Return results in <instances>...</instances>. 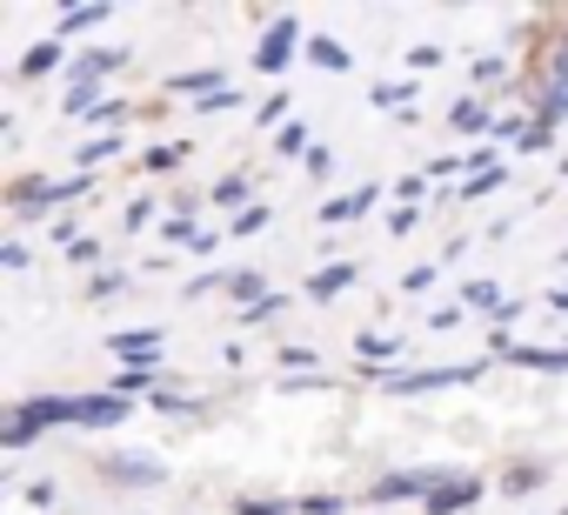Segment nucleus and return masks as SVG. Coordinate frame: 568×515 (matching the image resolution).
Here are the masks:
<instances>
[{"instance_id": "obj_2", "label": "nucleus", "mask_w": 568, "mask_h": 515, "mask_svg": "<svg viewBox=\"0 0 568 515\" xmlns=\"http://www.w3.org/2000/svg\"><path fill=\"white\" fill-rule=\"evenodd\" d=\"M121 415H128L121 395H88V402H81V422H94V428H101V422H121Z\"/></svg>"}, {"instance_id": "obj_5", "label": "nucleus", "mask_w": 568, "mask_h": 515, "mask_svg": "<svg viewBox=\"0 0 568 515\" xmlns=\"http://www.w3.org/2000/svg\"><path fill=\"white\" fill-rule=\"evenodd\" d=\"M368 201H375V194H348V201H335V208H322V214H328V221H348V214H362Z\"/></svg>"}, {"instance_id": "obj_1", "label": "nucleus", "mask_w": 568, "mask_h": 515, "mask_svg": "<svg viewBox=\"0 0 568 515\" xmlns=\"http://www.w3.org/2000/svg\"><path fill=\"white\" fill-rule=\"evenodd\" d=\"M288 41H295V21H281V28L261 41V54H254V61H261V68H281V61H288Z\"/></svg>"}, {"instance_id": "obj_8", "label": "nucleus", "mask_w": 568, "mask_h": 515, "mask_svg": "<svg viewBox=\"0 0 568 515\" xmlns=\"http://www.w3.org/2000/svg\"><path fill=\"white\" fill-rule=\"evenodd\" d=\"M54 61H61V48L48 41V48H34V54H28V74H41V68H54Z\"/></svg>"}, {"instance_id": "obj_9", "label": "nucleus", "mask_w": 568, "mask_h": 515, "mask_svg": "<svg viewBox=\"0 0 568 515\" xmlns=\"http://www.w3.org/2000/svg\"><path fill=\"white\" fill-rule=\"evenodd\" d=\"M154 342H161V335H114L121 355H141V349H154Z\"/></svg>"}, {"instance_id": "obj_4", "label": "nucleus", "mask_w": 568, "mask_h": 515, "mask_svg": "<svg viewBox=\"0 0 568 515\" xmlns=\"http://www.w3.org/2000/svg\"><path fill=\"white\" fill-rule=\"evenodd\" d=\"M468 495H481V482H442V488L428 495V508H435V515H448V508H462Z\"/></svg>"}, {"instance_id": "obj_7", "label": "nucleus", "mask_w": 568, "mask_h": 515, "mask_svg": "<svg viewBox=\"0 0 568 515\" xmlns=\"http://www.w3.org/2000/svg\"><path fill=\"white\" fill-rule=\"evenodd\" d=\"M348 275H355V269H328V275H315V295H335V289H348Z\"/></svg>"}, {"instance_id": "obj_6", "label": "nucleus", "mask_w": 568, "mask_h": 515, "mask_svg": "<svg viewBox=\"0 0 568 515\" xmlns=\"http://www.w3.org/2000/svg\"><path fill=\"white\" fill-rule=\"evenodd\" d=\"M308 54H315V61H322V68H348V54H342V48H335V41H315V48H308Z\"/></svg>"}, {"instance_id": "obj_3", "label": "nucleus", "mask_w": 568, "mask_h": 515, "mask_svg": "<svg viewBox=\"0 0 568 515\" xmlns=\"http://www.w3.org/2000/svg\"><path fill=\"white\" fill-rule=\"evenodd\" d=\"M422 488H435V475H388V482H375V502H395V495H422Z\"/></svg>"}]
</instances>
